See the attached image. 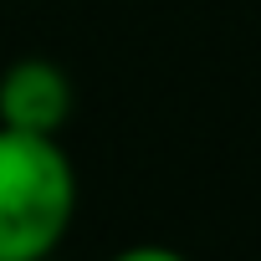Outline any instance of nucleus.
Returning a JSON list of instances; mask_svg holds the SVG:
<instances>
[{"label":"nucleus","instance_id":"nucleus-4","mask_svg":"<svg viewBox=\"0 0 261 261\" xmlns=\"http://www.w3.org/2000/svg\"><path fill=\"white\" fill-rule=\"evenodd\" d=\"M46 261H57V256H46Z\"/></svg>","mask_w":261,"mask_h":261},{"label":"nucleus","instance_id":"nucleus-1","mask_svg":"<svg viewBox=\"0 0 261 261\" xmlns=\"http://www.w3.org/2000/svg\"><path fill=\"white\" fill-rule=\"evenodd\" d=\"M77 215V169L51 134L0 123V261H46Z\"/></svg>","mask_w":261,"mask_h":261},{"label":"nucleus","instance_id":"nucleus-3","mask_svg":"<svg viewBox=\"0 0 261 261\" xmlns=\"http://www.w3.org/2000/svg\"><path fill=\"white\" fill-rule=\"evenodd\" d=\"M108 261H190L185 251H174V246H159V241H144V246H123L118 256H108Z\"/></svg>","mask_w":261,"mask_h":261},{"label":"nucleus","instance_id":"nucleus-2","mask_svg":"<svg viewBox=\"0 0 261 261\" xmlns=\"http://www.w3.org/2000/svg\"><path fill=\"white\" fill-rule=\"evenodd\" d=\"M67 118H72V77L51 57H16L0 72V123L6 128L62 139Z\"/></svg>","mask_w":261,"mask_h":261}]
</instances>
